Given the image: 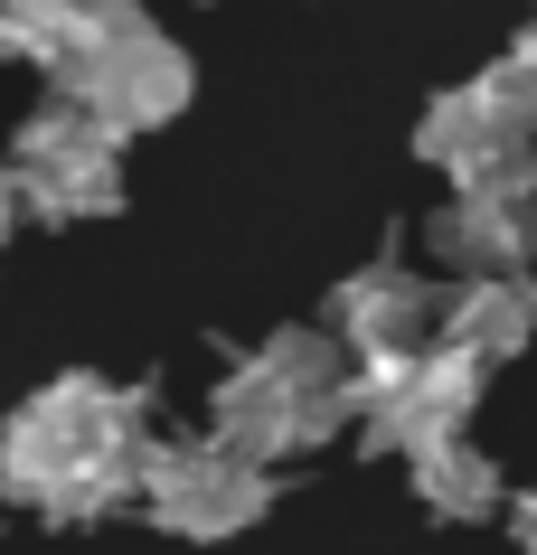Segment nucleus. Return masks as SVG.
Here are the masks:
<instances>
[{
    "label": "nucleus",
    "mask_w": 537,
    "mask_h": 555,
    "mask_svg": "<svg viewBox=\"0 0 537 555\" xmlns=\"http://www.w3.org/2000/svg\"><path fill=\"white\" fill-rule=\"evenodd\" d=\"M509 537H519V555H537V490L509 499Z\"/></svg>",
    "instance_id": "obj_11"
},
{
    "label": "nucleus",
    "mask_w": 537,
    "mask_h": 555,
    "mask_svg": "<svg viewBox=\"0 0 537 555\" xmlns=\"http://www.w3.org/2000/svg\"><path fill=\"white\" fill-rule=\"evenodd\" d=\"M57 86H66V104H86L104 132H161V122L189 104V57L151 29L132 0H86Z\"/></svg>",
    "instance_id": "obj_3"
},
{
    "label": "nucleus",
    "mask_w": 537,
    "mask_h": 555,
    "mask_svg": "<svg viewBox=\"0 0 537 555\" xmlns=\"http://www.w3.org/2000/svg\"><path fill=\"white\" fill-rule=\"evenodd\" d=\"M444 339L472 349L481 367H500L537 339V283L528 273H462V293L444 301Z\"/></svg>",
    "instance_id": "obj_9"
},
{
    "label": "nucleus",
    "mask_w": 537,
    "mask_h": 555,
    "mask_svg": "<svg viewBox=\"0 0 537 555\" xmlns=\"http://www.w3.org/2000/svg\"><path fill=\"white\" fill-rule=\"evenodd\" d=\"M273 508V470L227 452L217 434H189V442H161L151 452V480H142V518L179 546H217V537H245V527Z\"/></svg>",
    "instance_id": "obj_5"
},
{
    "label": "nucleus",
    "mask_w": 537,
    "mask_h": 555,
    "mask_svg": "<svg viewBox=\"0 0 537 555\" xmlns=\"http://www.w3.org/2000/svg\"><path fill=\"white\" fill-rule=\"evenodd\" d=\"M444 301L452 293H434L415 263H368L330 293V330L349 349H424V330H444Z\"/></svg>",
    "instance_id": "obj_8"
},
{
    "label": "nucleus",
    "mask_w": 537,
    "mask_h": 555,
    "mask_svg": "<svg viewBox=\"0 0 537 555\" xmlns=\"http://www.w3.org/2000/svg\"><path fill=\"white\" fill-rule=\"evenodd\" d=\"M415 499H424V518H444V527L509 518L500 462H490V452H472V442H444V452H424V462H415Z\"/></svg>",
    "instance_id": "obj_10"
},
{
    "label": "nucleus",
    "mask_w": 537,
    "mask_h": 555,
    "mask_svg": "<svg viewBox=\"0 0 537 555\" xmlns=\"http://www.w3.org/2000/svg\"><path fill=\"white\" fill-rule=\"evenodd\" d=\"M358 424V349L340 330H273L255 358H236L208 396V434L245 462H283Z\"/></svg>",
    "instance_id": "obj_2"
},
{
    "label": "nucleus",
    "mask_w": 537,
    "mask_h": 555,
    "mask_svg": "<svg viewBox=\"0 0 537 555\" xmlns=\"http://www.w3.org/2000/svg\"><path fill=\"white\" fill-rule=\"evenodd\" d=\"M151 396L114 377H57L38 386L29 405L10 414V442H0V480L10 499H29L48 518H114V508H142L151 480Z\"/></svg>",
    "instance_id": "obj_1"
},
{
    "label": "nucleus",
    "mask_w": 537,
    "mask_h": 555,
    "mask_svg": "<svg viewBox=\"0 0 537 555\" xmlns=\"http://www.w3.org/2000/svg\"><path fill=\"white\" fill-rule=\"evenodd\" d=\"M123 132L86 114V104H48L10 151V207L20 217H114L123 207Z\"/></svg>",
    "instance_id": "obj_6"
},
{
    "label": "nucleus",
    "mask_w": 537,
    "mask_h": 555,
    "mask_svg": "<svg viewBox=\"0 0 537 555\" xmlns=\"http://www.w3.org/2000/svg\"><path fill=\"white\" fill-rule=\"evenodd\" d=\"M424 245H434L452 273H528V255H537V179L452 189V198L434 207Z\"/></svg>",
    "instance_id": "obj_7"
},
{
    "label": "nucleus",
    "mask_w": 537,
    "mask_h": 555,
    "mask_svg": "<svg viewBox=\"0 0 537 555\" xmlns=\"http://www.w3.org/2000/svg\"><path fill=\"white\" fill-rule=\"evenodd\" d=\"M415 151L452 189H509V179H537V94L490 66L481 86H452L444 104H424Z\"/></svg>",
    "instance_id": "obj_4"
}]
</instances>
